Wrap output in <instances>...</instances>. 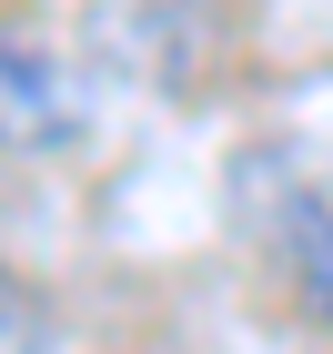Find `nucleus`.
Returning a JSON list of instances; mask_svg holds the SVG:
<instances>
[{
	"mask_svg": "<svg viewBox=\"0 0 333 354\" xmlns=\"http://www.w3.org/2000/svg\"><path fill=\"white\" fill-rule=\"evenodd\" d=\"M91 132V102L71 82V61L0 30V152H71Z\"/></svg>",
	"mask_w": 333,
	"mask_h": 354,
	"instance_id": "nucleus-1",
	"label": "nucleus"
},
{
	"mask_svg": "<svg viewBox=\"0 0 333 354\" xmlns=\"http://www.w3.org/2000/svg\"><path fill=\"white\" fill-rule=\"evenodd\" d=\"M263 233H273V263L293 273V294L313 304L333 324V192H283V203H263Z\"/></svg>",
	"mask_w": 333,
	"mask_h": 354,
	"instance_id": "nucleus-2",
	"label": "nucleus"
},
{
	"mask_svg": "<svg viewBox=\"0 0 333 354\" xmlns=\"http://www.w3.org/2000/svg\"><path fill=\"white\" fill-rule=\"evenodd\" d=\"M61 344V314L41 283H21V273L0 263V354H51Z\"/></svg>",
	"mask_w": 333,
	"mask_h": 354,
	"instance_id": "nucleus-3",
	"label": "nucleus"
}]
</instances>
